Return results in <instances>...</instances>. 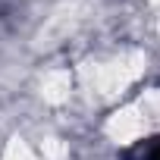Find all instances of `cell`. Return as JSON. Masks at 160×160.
I'll use <instances>...</instances> for the list:
<instances>
[{"mask_svg": "<svg viewBox=\"0 0 160 160\" xmlns=\"http://www.w3.org/2000/svg\"><path fill=\"white\" fill-rule=\"evenodd\" d=\"M144 160H160V141H154L151 144V151H148V157Z\"/></svg>", "mask_w": 160, "mask_h": 160, "instance_id": "cell-1", "label": "cell"}]
</instances>
